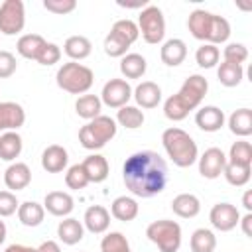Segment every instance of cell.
<instances>
[{
	"label": "cell",
	"mask_w": 252,
	"mask_h": 252,
	"mask_svg": "<svg viewBox=\"0 0 252 252\" xmlns=\"http://www.w3.org/2000/svg\"><path fill=\"white\" fill-rule=\"evenodd\" d=\"M20 203L12 191H0V217H10L18 211Z\"/></svg>",
	"instance_id": "cell-43"
},
{
	"label": "cell",
	"mask_w": 252,
	"mask_h": 252,
	"mask_svg": "<svg viewBox=\"0 0 252 252\" xmlns=\"http://www.w3.org/2000/svg\"><path fill=\"white\" fill-rule=\"evenodd\" d=\"M187 28L195 39H201L205 43L217 45L224 43L230 37V24L226 18L207 12V10H193L187 18Z\"/></svg>",
	"instance_id": "cell-3"
},
{
	"label": "cell",
	"mask_w": 252,
	"mask_h": 252,
	"mask_svg": "<svg viewBox=\"0 0 252 252\" xmlns=\"http://www.w3.org/2000/svg\"><path fill=\"white\" fill-rule=\"evenodd\" d=\"M83 222H85V226H87L89 232H93V234H102V232H106L108 226H110V213H108L102 205H91V207L85 211Z\"/></svg>",
	"instance_id": "cell-19"
},
{
	"label": "cell",
	"mask_w": 252,
	"mask_h": 252,
	"mask_svg": "<svg viewBox=\"0 0 252 252\" xmlns=\"http://www.w3.org/2000/svg\"><path fill=\"white\" fill-rule=\"evenodd\" d=\"M217 77H219L220 85H224V87H238L244 77V69H242V65L222 61L217 69Z\"/></svg>",
	"instance_id": "cell-34"
},
{
	"label": "cell",
	"mask_w": 252,
	"mask_h": 252,
	"mask_svg": "<svg viewBox=\"0 0 252 252\" xmlns=\"http://www.w3.org/2000/svg\"><path fill=\"white\" fill-rule=\"evenodd\" d=\"M132 96L136 98L138 106H142V108H156L159 104V100H161V89L154 81H142L134 89Z\"/></svg>",
	"instance_id": "cell-20"
},
{
	"label": "cell",
	"mask_w": 252,
	"mask_h": 252,
	"mask_svg": "<svg viewBox=\"0 0 252 252\" xmlns=\"http://www.w3.org/2000/svg\"><path fill=\"white\" fill-rule=\"evenodd\" d=\"M26 26V8L22 0H4L0 4V33L16 35Z\"/></svg>",
	"instance_id": "cell-10"
},
{
	"label": "cell",
	"mask_w": 252,
	"mask_h": 252,
	"mask_svg": "<svg viewBox=\"0 0 252 252\" xmlns=\"http://www.w3.org/2000/svg\"><path fill=\"white\" fill-rule=\"evenodd\" d=\"M161 144H163V150H165L167 158L177 167H191L199 158V150H197L195 140L185 130H181L177 126H171V128L163 130Z\"/></svg>",
	"instance_id": "cell-4"
},
{
	"label": "cell",
	"mask_w": 252,
	"mask_h": 252,
	"mask_svg": "<svg viewBox=\"0 0 252 252\" xmlns=\"http://www.w3.org/2000/svg\"><path fill=\"white\" fill-rule=\"evenodd\" d=\"M207 91H209V81L203 75H189L183 81L181 89L163 102L165 118H169L173 122L187 118V114L201 104Z\"/></svg>",
	"instance_id": "cell-2"
},
{
	"label": "cell",
	"mask_w": 252,
	"mask_h": 252,
	"mask_svg": "<svg viewBox=\"0 0 252 252\" xmlns=\"http://www.w3.org/2000/svg\"><path fill=\"white\" fill-rule=\"evenodd\" d=\"M55 81H57V87L63 89L65 93L85 94L94 83V73H93V69H89L83 63L67 61L57 69Z\"/></svg>",
	"instance_id": "cell-5"
},
{
	"label": "cell",
	"mask_w": 252,
	"mask_h": 252,
	"mask_svg": "<svg viewBox=\"0 0 252 252\" xmlns=\"http://www.w3.org/2000/svg\"><path fill=\"white\" fill-rule=\"evenodd\" d=\"M228 128L234 136L246 138L252 134V110L250 108H238L228 116Z\"/></svg>",
	"instance_id": "cell-29"
},
{
	"label": "cell",
	"mask_w": 252,
	"mask_h": 252,
	"mask_svg": "<svg viewBox=\"0 0 252 252\" xmlns=\"http://www.w3.org/2000/svg\"><path fill=\"white\" fill-rule=\"evenodd\" d=\"M4 183L10 191H22L32 183V169L24 161L10 163L8 169L4 171Z\"/></svg>",
	"instance_id": "cell-15"
},
{
	"label": "cell",
	"mask_w": 252,
	"mask_h": 252,
	"mask_svg": "<svg viewBox=\"0 0 252 252\" xmlns=\"http://www.w3.org/2000/svg\"><path fill=\"white\" fill-rule=\"evenodd\" d=\"M148 69L146 59L140 53H126L120 57V73L126 79H140Z\"/></svg>",
	"instance_id": "cell-30"
},
{
	"label": "cell",
	"mask_w": 252,
	"mask_h": 252,
	"mask_svg": "<svg viewBox=\"0 0 252 252\" xmlns=\"http://www.w3.org/2000/svg\"><path fill=\"white\" fill-rule=\"evenodd\" d=\"M4 252H37V248H32V246H26V244H10Z\"/></svg>",
	"instance_id": "cell-48"
},
{
	"label": "cell",
	"mask_w": 252,
	"mask_h": 252,
	"mask_svg": "<svg viewBox=\"0 0 252 252\" xmlns=\"http://www.w3.org/2000/svg\"><path fill=\"white\" fill-rule=\"evenodd\" d=\"M45 45H47V41H45L39 33H26V35H22V37L18 39L16 49H18V53H20L22 57L37 61V57H39V53L43 51Z\"/></svg>",
	"instance_id": "cell-24"
},
{
	"label": "cell",
	"mask_w": 252,
	"mask_h": 252,
	"mask_svg": "<svg viewBox=\"0 0 252 252\" xmlns=\"http://www.w3.org/2000/svg\"><path fill=\"white\" fill-rule=\"evenodd\" d=\"M209 220H211V224H213L217 230L228 232V230H232V228L238 224L240 213H238V209H236L234 205H230V203H217V205H213V209H211V213H209Z\"/></svg>",
	"instance_id": "cell-12"
},
{
	"label": "cell",
	"mask_w": 252,
	"mask_h": 252,
	"mask_svg": "<svg viewBox=\"0 0 252 252\" xmlns=\"http://www.w3.org/2000/svg\"><path fill=\"white\" fill-rule=\"evenodd\" d=\"M75 110L85 120H93V118L100 116V110H102L100 96H96V94H81L77 98V102H75Z\"/></svg>",
	"instance_id": "cell-32"
},
{
	"label": "cell",
	"mask_w": 252,
	"mask_h": 252,
	"mask_svg": "<svg viewBox=\"0 0 252 252\" xmlns=\"http://www.w3.org/2000/svg\"><path fill=\"white\" fill-rule=\"evenodd\" d=\"M242 205H244V209L250 213L252 211V191H246L244 193V197H242Z\"/></svg>",
	"instance_id": "cell-49"
},
{
	"label": "cell",
	"mask_w": 252,
	"mask_h": 252,
	"mask_svg": "<svg viewBox=\"0 0 252 252\" xmlns=\"http://www.w3.org/2000/svg\"><path fill=\"white\" fill-rule=\"evenodd\" d=\"M43 217H45V209L35 201H26V203H20L18 207V219L24 226H30V228L39 226L43 222Z\"/></svg>",
	"instance_id": "cell-28"
},
{
	"label": "cell",
	"mask_w": 252,
	"mask_h": 252,
	"mask_svg": "<svg viewBox=\"0 0 252 252\" xmlns=\"http://www.w3.org/2000/svg\"><path fill=\"white\" fill-rule=\"evenodd\" d=\"M144 120H146V116H144V112H142L138 106L126 104V106L118 108V112H116V122H118L120 126L128 128V130L140 128V126L144 124Z\"/></svg>",
	"instance_id": "cell-35"
},
{
	"label": "cell",
	"mask_w": 252,
	"mask_h": 252,
	"mask_svg": "<svg viewBox=\"0 0 252 252\" xmlns=\"http://www.w3.org/2000/svg\"><path fill=\"white\" fill-rule=\"evenodd\" d=\"M59 59H61V47L57 43H47L43 47V51L39 53L37 63L39 65H55V63H59Z\"/></svg>",
	"instance_id": "cell-45"
},
{
	"label": "cell",
	"mask_w": 252,
	"mask_h": 252,
	"mask_svg": "<svg viewBox=\"0 0 252 252\" xmlns=\"http://www.w3.org/2000/svg\"><path fill=\"white\" fill-rule=\"evenodd\" d=\"M171 211L181 219H193L201 211V201L193 193H179L171 201Z\"/></svg>",
	"instance_id": "cell-23"
},
{
	"label": "cell",
	"mask_w": 252,
	"mask_h": 252,
	"mask_svg": "<svg viewBox=\"0 0 252 252\" xmlns=\"http://www.w3.org/2000/svg\"><path fill=\"white\" fill-rule=\"evenodd\" d=\"M100 252H132L126 236L122 232H108L100 242Z\"/></svg>",
	"instance_id": "cell-39"
},
{
	"label": "cell",
	"mask_w": 252,
	"mask_h": 252,
	"mask_svg": "<svg viewBox=\"0 0 252 252\" xmlns=\"http://www.w3.org/2000/svg\"><path fill=\"white\" fill-rule=\"evenodd\" d=\"M122 179L126 189L142 199L159 195L167 185V163L152 150H142L126 158L122 165Z\"/></svg>",
	"instance_id": "cell-1"
},
{
	"label": "cell",
	"mask_w": 252,
	"mask_h": 252,
	"mask_svg": "<svg viewBox=\"0 0 252 252\" xmlns=\"http://www.w3.org/2000/svg\"><path fill=\"white\" fill-rule=\"evenodd\" d=\"M140 32L136 22L124 18L112 24L108 35L104 37V53L110 57H124L128 47L138 39Z\"/></svg>",
	"instance_id": "cell-7"
},
{
	"label": "cell",
	"mask_w": 252,
	"mask_h": 252,
	"mask_svg": "<svg viewBox=\"0 0 252 252\" xmlns=\"http://www.w3.org/2000/svg\"><path fill=\"white\" fill-rule=\"evenodd\" d=\"M138 32L142 33L144 41L146 43H159L165 35V18H163V12L154 6V4H148L140 16H138Z\"/></svg>",
	"instance_id": "cell-9"
},
{
	"label": "cell",
	"mask_w": 252,
	"mask_h": 252,
	"mask_svg": "<svg viewBox=\"0 0 252 252\" xmlns=\"http://www.w3.org/2000/svg\"><path fill=\"white\" fill-rule=\"evenodd\" d=\"M65 183H67L69 189H75V191L85 189V187L89 185V177H87V173H85V169H83L81 163H75V165H71V167L67 169V173H65Z\"/></svg>",
	"instance_id": "cell-40"
},
{
	"label": "cell",
	"mask_w": 252,
	"mask_h": 252,
	"mask_svg": "<svg viewBox=\"0 0 252 252\" xmlns=\"http://www.w3.org/2000/svg\"><path fill=\"white\" fill-rule=\"evenodd\" d=\"M43 8L51 14L65 16L77 8V2L75 0H43Z\"/></svg>",
	"instance_id": "cell-42"
},
{
	"label": "cell",
	"mask_w": 252,
	"mask_h": 252,
	"mask_svg": "<svg viewBox=\"0 0 252 252\" xmlns=\"http://www.w3.org/2000/svg\"><path fill=\"white\" fill-rule=\"evenodd\" d=\"M37 252H61V246L55 240H45L37 246Z\"/></svg>",
	"instance_id": "cell-47"
},
{
	"label": "cell",
	"mask_w": 252,
	"mask_h": 252,
	"mask_svg": "<svg viewBox=\"0 0 252 252\" xmlns=\"http://www.w3.org/2000/svg\"><path fill=\"white\" fill-rule=\"evenodd\" d=\"M16 67H18V61L14 57V53L2 49L0 51V79H8L16 73Z\"/></svg>",
	"instance_id": "cell-44"
},
{
	"label": "cell",
	"mask_w": 252,
	"mask_h": 252,
	"mask_svg": "<svg viewBox=\"0 0 252 252\" xmlns=\"http://www.w3.org/2000/svg\"><path fill=\"white\" fill-rule=\"evenodd\" d=\"M132 98V87L124 79H110L104 83L100 93V102L110 108H122Z\"/></svg>",
	"instance_id": "cell-11"
},
{
	"label": "cell",
	"mask_w": 252,
	"mask_h": 252,
	"mask_svg": "<svg viewBox=\"0 0 252 252\" xmlns=\"http://www.w3.org/2000/svg\"><path fill=\"white\" fill-rule=\"evenodd\" d=\"M116 120L110 116H96L79 130V142L85 150H100L116 136Z\"/></svg>",
	"instance_id": "cell-6"
},
{
	"label": "cell",
	"mask_w": 252,
	"mask_h": 252,
	"mask_svg": "<svg viewBox=\"0 0 252 252\" xmlns=\"http://www.w3.org/2000/svg\"><path fill=\"white\" fill-rule=\"evenodd\" d=\"M222 175L224 179L234 185V187H242L250 181V175H252V167H244V165H234V163H226L224 169H222Z\"/></svg>",
	"instance_id": "cell-37"
},
{
	"label": "cell",
	"mask_w": 252,
	"mask_h": 252,
	"mask_svg": "<svg viewBox=\"0 0 252 252\" xmlns=\"http://www.w3.org/2000/svg\"><path fill=\"white\" fill-rule=\"evenodd\" d=\"M26 122V110L22 104L4 100L0 102V132H16Z\"/></svg>",
	"instance_id": "cell-14"
},
{
	"label": "cell",
	"mask_w": 252,
	"mask_h": 252,
	"mask_svg": "<svg viewBox=\"0 0 252 252\" xmlns=\"http://www.w3.org/2000/svg\"><path fill=\"white\" fill-rule=\"evenodd\" d=\"M146 236L159 248V252H177L181 246V226L179 222L169 219L150 222L146 228Z\"/></svg>",
	"instance_id": "cell-8"
},
{
	"label": "cell",
	"mask_w": 252,
	"mask_h": 252,
	"mask_svg": "<svg viewBox=\"0 0 252 252\" xmlns=\"http://www.w3.org/2000/svg\"><path fill=\"white\" fill-rule=\"evenodd\" d=\"M138 211H140V207H138L136 199L126 197V195L116 197V199L112 201V205H110V215H112L114 219L122 220V222L134 220V219L138 217Z\"/></svg>",
	"instance_id": "cell-27"
},
{
	"label": "cell",
	"mask_w": 252,
	"mask_h": 252,
	"mask_svg": "<svg viewBox=\"0 0 252 252\" xmlns=\"http://www.w3.org/2000/svg\"><path fill=\"white\" fill-rule=\"evenodd\" d=\"M219 59H220V51H219L217 45H211V43H203V45L197 49V53H195V61H197V65L203 67V69L215 67V65L219 63Z\"/></svg>",
	"instance_id": "cell-38"
},
{
	"label": "cell",
	"mask_w": 252,
	"mask_h": 252,
	"mask_svg": "<svg viewBox=\"0 0 252 252\" xmlns=\"http://www.w3.org/2000/svg\"><path fill=\"white\" fill-rule=\"evenodd\" d=\"M63 51H65L67 57H71V61H81V59H87L91 55L93 43L85 35H71V37L65 39Z\"/></svg>",
	"instance_id": "cell-26"
},
{
	"label": "cell",
	"mask_w": 252,
	"mask_h": 252,
	"mask_svg": "<svg viewBox=\"0 0 252 252\" xmlns=\"http://www.w3.org/2000/svg\"><path fill=\"white\" fill-rule=\"evenodd\" d=\"M159 57L161 61L167 65V67H177L185 61L187 57V45L183 39L179 37H173V39H167L163 45H161V51H159Z\"/></svg>",
	"instance_id": "cell-21"
},
{
	"label": "cell",
	"mask_w": 252,
	"mask_h": 252,
	"mask_svg": "<svg viewBox=\"0 0 252 252\" xmlns=\"http://www.w3.org/2000/svg\"><path fill=\"white\" fill-rule=\"evenodd\" d=\"M199 159V173L205 179H217L222 175V169L226 165V156L220 148H209L203 152Z\"/></svg>",
	"instance_id": "cell-13"
},
{
	"label": "cell",
	"mask_w": 252,
	"mask_h": 252,
	"mask_svg": "<svg viewBox=\"0 0 252 252\" xmlns=\"http://www.w3.org/2000/svg\"><path fill=\"white\" fill-rule=\"evenodd\" d=\"M67 161H69V154L59 144L47 146L43 150V154H41V167L47 173H59V171H63L67 167Z\"/></svg>",
	"instance_id": "cell-17"
},
{
	"label": "cell",
	"mask_w": 252,
	"mask_h": 252,
	"mask_svg": "<svg viewBox=\"0 0 252 252\" xmlns=\"http://www.w3.org/2000/svg\"><path fill=\"white\" fill-rule=\"evenodd\" d=\"M22 136L18 132H4L0 136V159L14 161L22 154Z\"/></svg>",
	"instance_id": "cell-31"
},
{
	"label": "cell",
	"mask_w": 252,
	"mask_h": 252,
	"mask_svg": "<svg viewBox=\"0 0 252 252\" xmlns=\"http://www.w3.org/2000/svg\"><path fill=\"white\" fill-rule=\"evenodd\" d=\"M222 57L224 61L228 63H236V65H242L246 59H248V49L244 43H228L222 51Z\"/></svg>",
	"instance_id": "cell-41"
},
{
	"label": "cell",
	"mask_w": 252,
	"mask_h": 252,
	"mask_svg": "<svg viewBox=\"0 0 252 252\" xmlns=\"http://www.w3.org/2000/svg\"><path fill=\"white\" fill-rule=\"evenodd\" d=\"M226 163L252 167V146H250V142H246V140L234 142V144L230 146V150H228Z\"/></svg>",
	"instance_id": "cell-33"
},
{
	"label": "cell",
	"mask_w": 252,
	"mask_h": 252,
	"mask_svg": "<svg viewBox=\"0 0 252 252\" xmlns=\"http://www.w3.org/2000/svg\"><path fill=\"white\" fill-rule=\"evenodd\" d=\"M6 240V224H4V220H0V244Z\"/></svg>",
	"instance_id": "cell-50"
},
{
	"label": "cell",
	"mask_w": 252,
	"mask_h": 252,
	"mask_svg": "<svg viewBox=\"0 0 252 252\" xmlns=\"http://www.w3.org/2000/svg\"><path fill=\"white\" fill-rule=\"evenodd\" d=\"M191 252H215L217 248V236L209 228H197L191 234Z\"/></svg>",
	"instance_id": "cell-36"
},
{
	"label": "cell",
	"mask_w": 252,
	"mask_h": 252,
	"mask_svg": "<svg viewBox=\"0 0 252 252\" xmlns=\"http://www.w3.org/2000/svg\"><path fill=\"white\" fill-rule=\"evenodd\" d=\"M83 234H85L83 224L77 219H73V217H67V219H63L57 224V236L67 246H73V244L81 242L83 240Z\"/></svg>",
	"instance_id": "cell-25"
},
{
	"label": "cell",
	"mask_w": 252,
	"mask_h": 252,
	"mask_svg": "<svg viewBox=\"0 0 252 252\" xmlns=\"http://www.w3.org/2000/svg\"><path fill=\"white\" fill-rule=\"evenodd\" d=\"M43 209L53 217H67L75 209V201L65 191H51L43 199Z\"/></svg>",
	"instance_id": "cell-16"
},
{
	"label": "cell",
	"mask_w": 252,
	"mask_h": 252,
	"mask_svg": "<svg viewBox=\"0 0 252 252\" xmlns=\"http://www.w3.org/2000/svg\"><path fill=\"white\" fill-rule=\"evenodd\" d=\"M195 124L203 132H217L224 126V112L219 106H213V104L203 106L195 114Z\"/></svg>",
	"instance_id": "cell-18"
},
{
	"label": "cell",
	"mask_w": 252,
	"mask_h": 252,
	"mask_svg": "<svg viewBox=\"0 0 252 252\" xmlns=\"http://www.w3.org/2000/svg\"><path fill=\"white\" fill-rule=\"evenodd\" d=\"M238 222H240V226H242V232H244L248 238H252V213H246Z\"/></svg>",
	"instance_id": "cell-46"
},
{
	"label": "cell",
	"mask_w": 252,
	"mask_h": 252,
	"mask_svg": "<svg viewBox=\"0 0 252 252\" xmlns=\"http://www.w3.org/2000/svg\"><path fill=\"white\" fill-rule=\"evenodd\" d=\"M81 165H83V169H85V173L89 177V183H102L108 177V161L100 154L87 156Z\"/></svg>",
	"instance_id": "cell-22"
}]
</instances>
